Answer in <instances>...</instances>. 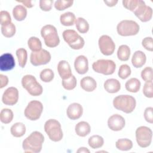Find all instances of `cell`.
Instances as JSON below:
<instances>
[{"label": "cell", "mask_w": 153, "mask_h": 153, "mask_svg": "<svg viewBox=\"0 0 153 153\" xmlns=\"http://www.w3.org/2000/svg\"><path fill=\"white\" fill-rule=\"evenodd\" d=\"M16 54L17 57L19 66L23 68L26 64L27 59V53L26 50L23 48H19L16 50Z\"/></svg>", "instance_id": "1f68e13d"}, {"label": "cell", "mask_w": 153, "mask_h": 153, "mask_svg": "<svg viewBox=\"0 0 153 153\" xmlns=\"http://www.w3.org/2000/svg\"><path fill=\"white\" fill-rule=\"evenodd\" d=\"M13 14L17 21L23 20L27 16V10L22 5H17L13 8Z\"/></svg>", "instance_id": "484cf974"}, {"label": "cell", "mask_w": 153, "mask_h": 153, "mask_svg": "<svg viewBox=\"0 0 153 153\" xmlns=\"http://www.w3.org/2000/svg\"><path fill=\"white\" fill-rule=\"evenodd\" d=\"M77 152H81V153H89L90 152V151L87 148H85V147H81L79 148L77 151H76Z\"/></svg>", "instance_id": "f907efd6"}, {"label": "cell", "mask_w": 153, "mask_h": 153, "mask_svg": "<svg viewBox=\"0 0 153 153\" xmlns=\"http://www.w3.org/2000/svg\"><path fill=\"white\" fill-rule=\"evenodd\" d=\"M74 67L79 74H85L88 71V61L87 58L83 55L78 56L74 62Z\"/></svg>", "instance_id": "ac0fdd59"}, {"label": "cell", "mask_w": 153, "mask_h": 153, "mask_svg": "<svg viewBox=\"0 0 153 153\" xmlns=\"http://www.w3.org/2000/svg\"><path fill=\"white\" fill-rule=\"evenodd\" d=\"M142 46L149 51H153V41L152 37H145L142 41Z\"/></svg>", "instance_id": "f6af8a7d"}, {"label": "cell", "mask_w": 153, "mask_h": 153, "mask_svg": "<svg viewBox=\"0 0 153 153\" xmlns=\"http://www.w3.org/2000/svg\"><path fill=\"white\" fill-rule=\"evenodd\" d=\"M92 68L97 73L109 75L114 73L116 64L112 60L99 59L93 63Z\"/></svg>", "instance_id": "ba28073f"}, {"label": "cell", "mask_w": 153, "mask_h": 153, "mask_svg": "<svg viewBox=\"0 0 153 153\" xmlns=\"http://www.w3.org/2000/svg\"><path fill=\"white\" fill-rule=\"evenodd\" d=\"M103 86L105 90L109 93H117L121 88V84L120 81L114 78H110L106 80Z\"/></svg>", "instance_id": "44dd1931"}, {"label": "cell", "mask_w": 153, "mask_h": 153, "mask_svg": "<svg viewBox=\"0 0 153 153\" xmlns=\"http://www.w3.org/2000/svg\"><path fill=\"white\" fill-rule=\"evenodd\" d=\"M126 121L124 118L119 114H114L108 120V127L113 131H120L125 126Z\"/></svg>", "instance_id": "9a60e30c"}, {"label": "cell", "mask_w": 153, "mask_h": 153, "mask_svg": "<svg viewBox=\"0 0 153 153\" xmlns=\"http://www.w3.org/2000/svg\"><path fill=\"white\" fill-rule=\"evenodd\" d=\"M43 111V105L38 100H32L29 102L25 109V116L29 120H38Z\"/></svg>", "instance_id": "30bf717a"}, {"label": "cell", "mask_w": 153, "mask_h": 153, "mask_svg": "<svg viewBox=\"0 0 153 153\" xmlns=\"http://www.w3.org/2000/svg\"><path fill=\"white\" fill-rule=\"evenodd\" d=\"M139 25L133 20H124L121 21L117 26L118 33L123 36H133L138 33Z\"/></svg>", "instance_id": "52a82bcc"}, {"label": "cell", "mask_w": 153, "mask_h": 153, "mask_svg": "<svg viewBox=\"0 0 153 153\" xmlns=\"http://www.w3.org/2000/svg\"><path fill=\"white\" fill-rule=\"evenodd\" d=\"M13 112L10 109L4 108L1 111L0 120L4 124H8L11 123L13 119Z\"/></svg>", "instance_id": "d6a6232c"}, {"label": "cell", "mask_w": 153, "mask_h": 153, "mask_svg": "<svg viewBox=\"0 0 153 153\" xmlns=\"http://www.w3.org/2000/svg\"><path fill=\"white\" fill-rule=\"evenodd\" d=\"M144 118L147 122L151 124L153 123V108L152 107H148L145 109Z\"/></svg>", "instance_id": "bcb514c9"}, {"label": "cell", "mask_w": 153, "mask_h": 153, "mask_svg": "<svg viewBox=\"0 0 153 153\" xmlns=\"http://www.w3.org/2000/svg\"><path fill=\"white\" fill-rule=\"evenodd\" d=\"M73 1L58 0L54 2V7L57 10L62 11L71 7L73 4Z\"/></svg>", "instance_id": "f35d334b"}, {"label": "cell", "mask_w": 153, "mask_h": 153, "mask_svg": "<svg viewBox=\"0 0 153 153\" xmlns=\"http://www.w3.org/2000/svg\"><path fill=\"white\" fill-rule=\"evenodd\" d=\"M130 56V49L127 45H121L117 51V57L121 61H127Z\"/></svg>", "instance_id": "83f0119b"}, {"label": "cell", "mask_w": 153, "mask_h": 153, "mask_svg": "<svg viewBox=\"0 0 153 153\" xmlns=\"http://www.w3.org/2000/svg\"><path fill=\"white\" fill-rule=\"evenodd\" d=\"M152 68L151 67H146L141 72V77L146 82L152 81Z\"/></svg>", "instance_id": "60d3db41"}, {"label": "cell", "mask_w": 153, "mask_h": 153, "mask_svg": "<svg viewBox=\"0 0 153 153\" xmlns=\"http://www.w3.org/2000/svg\"><path fill=\"white\" fill-rule=\"evenodd\" d=\"M41 79L44 82H51L54 76V74L51 69H43L39 75Z\"/></svg>", "instance_id": "d590c367"}, {"label": "cell", "mask_w": 153, "mask_h": 153, "mask_svg": "<svg viewBox=\"0 0 153 153\" xmlns=\"http://www.w3.org/2000/svg\"><path fill=\"white\" fill-rule=\"evenodd\" d=\"M41 35L42 38H44L45 44L48 47H56L60 43L57 29L51 25L44 26L41 30Z\"/></svg>", "instance_id": "3957f363"}, {"label": "cell", "mask_w": 153, "mask_h": 153, "mask_svg": "<svg viewBox=\"0 0 153 153\" xmlns=\"http://www.w3.org/2000/svg\"><path fill=\"white\" fill-rule=\"evenodd\" d=\"M50 53L44 49H41L35 52H32L30 56V63L35 66L47 64L50 62Z\"/></svg>", "instance_id": "8fae6325"}, {"label": "cell", "mask_w": 153, "mask_h": 153, "mask_svg": "<svg viewBox=\"0 0 153 153\" xmlns=\"http://www.w3.org/2000/svg\"><path fill=\"white\" fill-rule=\"evenodd\" d=\"M75 26L78 31L81 33H85L89 30L88 23L82 17H78L76 19Z\"/></svg>", "instance_id": "4dcf8cb0"}, {"label": "cell", "mask_w": 153, "mask_h": 153, "mask_svg": "<svg viewBox=\"0 0 153 153\" xmlns=\"http://www.w3.org/2000/svg\"><path fill=\"white\" fill-rule=\"evenodd\" d=\"M44 130L50 139L53 142L60 141L63 138L61 124L55 119H49L45 123Z\"/></svg>", "instance_id": "277c9868"}, {"label": "cell", "mask_w": 153, "mask_h": 153, "mask_svg": "<svg viewBox=\"0 0 153 153\" xmlns=\"http://www.w3.org/2000/svg\"><path fill=\"white\" fill-rule=\"evenodd\" d=\"M143 93L145 96L148 98L153 97V84L152 81L146 82L143 87Z\"/></svg>", "instance_id": "b9f144b4"}, {"label": "cell", "mask_w": 153, "mask_h": 153, "mask_svg": "<svg viewBox=\"0 0 153 153\" xmlns=\"http://www.w3.org/2000/svg\"><path fill=\"white\" fill-rule=\"evenodd\" d=\"M53 3V0H40L39 7L42 11H49L51 10Z\"/></svg>", "instance_id": "ee69618b"}, {"label": "cell", "mask_w": 153, "mask_h": 153, "mask_svg": "<svg viewBox=\"0 0 153 153\" xmlns=\"http://www.w3.org/2000/svg\"><path fill=\"white\" fill-rule=\"evenodd\" d=\"M57 71L62 79H67L72 76L70 65L66 60H60L57 65Z\"/></svg>", "instance_id": "d6986e66"}, {"label": "cell", "mask_w": 153, "mask_h": 153, "mask_svg": "<svg viewBox=\"0 0 153 153\" xmlns=\"http://www.w3.org/2000/svg\"><path fill=\"white\" fill-rule=\"evenodd\" d=\"M88 145L93 149H97L102 147L104 143L103 138L99 135H93L89 137Z\"/></svg>", "instance_id": "f546056e"}, {"label": "cell", "mask_w": 153, "mask_h": 153, "mask_svg": "<svg viewBox=\"0 0 153 153\" xmlns=\"http://www.w3.org/2000/svg\"><path fill=\"white\" fill-rule=\"evenodd\" d=\"M141 83L140 81L136 78L129 79L125 84L126 89L131 93H137L139 91Z\"/></svg>", "instance_id": "d4e9b609"}, {"label": "cell", "mask_w": 153, "mask_h": 153, "mask_svg": "<svg viewBox=\"0 0 153 153\" xmlns=\"http://www.w3.org/2000/svg\"><path fill=\"white\" fill-rule=\"evenodd\" d=\"M19 91L14 87H8L5 90L2 96V101L4 104L9 106L14 105L18 102Z\"/></svg>", "instance_id": "5bb4252c"}, {"label": "cell", "mask_w": 153, "mask_h": 153, "mask_svg": "<svg viewBox=\"0 0 153 153\" xmlns=\"http://www.w3.org/2000/svg\"><path fill=\"white\" fill-rule=\"evenodd\" d=\"M134 15L142 22L149 21L152 16V10L149 6L146 5L145 2H142L133 11Z\"/></svg>", "instance_id": "4fadbf2b"}, {"label": "cell", "mask_w": 153, "mask_h": 153, "mask_svg": "<svg viewBox=\"0 0 153 153\" xmlns=\"http://www.w3.org/2000/svg\"><path fill=\"white\" fill-rule=\"evenodd\" d=\"M146 60L145 54L140 50L134 53L131 58V63L134 68H139L143 66Z\"/></svg>", "instance_id": "7402d4cb"}, {"label": "cell", "mask_w": 153, "mask_h": 153, "mask_svg": "<svg viewBox=\"0 0 153 153\" xmlns=\"http://www.w3.org/2000/svg\"><path fill=\"white\" fill-rule=\"evenodd\" d=\"M10 131L13 136L20 137L26 133V126L22 123H16L11 127Z\"/></svg>", "instance_id": "cb8c5ba5"}, {"label": "cell", "mask_w": 153, "mask_h": 153, "mask_svg": "<svg viewBox=\"0 0 153 153\" xmlns=\"http://www.w3.org/2000/svg\"><path fill=\"white\" fill-rule=\"evenodd\" d=\"M80 86L84 90L87 92H91L96 89L97 83L93 78L87 76L82 78L81 79Z\"/></svg>", "instance_id": "ffe728a7"}, {"label": "cell", "mask_w": 153, "mask_h": 153, "mask_svg": "<svg viewBox=\"0 0 153 153\" xmlns=\"http://www.w3.org/2000/svg\"><path fill=\"white\" fill-rule=\"evenodd\" d=\"M27 45L32 52L39 51L42 48V44L40 39L35 36H31L28 39Z\"/></svg>", "instance_id": "836d02e7"}, {"label": "cell", "mask_w": 153, "mask_h": 153, "mask_svg": "<svg viewBox=\"0 0 153 153\" xmlns=\"http://www.w3.org/2000/svg\"><path fill=\"white\" fill-rule=\"evenodd\" d=\"M20 3H22L23 4L25 5L27 8H32L34 5L32 4V1H18Z\"/></svg>", "instance_id": "681fc988"}, {"label": "cell", "mask_w": 153, "mask_h": 153, "mask_svg": "<svg viewBox=\"0 0 153 153\" xmlns=\"http://www.w3.org/2000/svg\"><path fill=\"white\" fill-rule=\"evenodd\" d=\"M113 105L115 109L126 114H130L134 110L136 101V99L130 95L121 94L114 99Z\"/></svg>", "instance_id": "7a4b0ae2"}, {"label": "cell", "mask_w": 153, "mask_h": 153, "mask_svg": "<svg viewBox=\"0 0 153 153\" xmlns=\"http://www.w3.org/2000/svg\"><path fill=\"white\" fill-rule=\"evenodd\" d=\"M131 74V69L130 67L126 64H124L120 66L118 75L119 77L123 79H125L128 78Z\"/></svg>", "instance_id": "ab89813d"}, {"label": "cell", "mask_w": 153, "mask_h": 153, "mask_svg": "<svg viewBox=\"0 0 153 153\" xmlns=\"http://www.w3.org/2000/svg\"><path fill=\"white\" fill-rule=\"evenodd\" d=\"M76 79L73 75H72V76L67 79H62V86L65 89L67 90H71L74 89L76 86Z\"/></svg>", "instance_id": "8d00e7d4"}, {"label": "cell", "mask_w": 153, "mask_h": 153, "mask_svg": "<svg viewBox=\"0 0 153 153\" xmlns=\"http://www.w3.org/2000/svg\"><path fill=\"white\" fill-rule=\"evenodd\" d=\"M152 131L146 126L139 127L136 130V139L138 145L141 148H146L152 142Z\"/></svg>", "instance_id": "9c48e42d"}, {"label": "cell", "mask_w": 153, "mask_h": 153, "mask_svg": "<svg viewBox=\"0 0 153 153\" xmlns=\"http://www.w3.org/2000/svg\"><path fill=\"white\" fill-rule=\"evenodd\" d=\"M91 130L90 124L86 121H80L77 123L75 127L76 134L80 137H85L87 136Z\"/></svg>", "instance_id": "603a6c76"}, {"label": "cell", "mask_w": 153, "mask_h": 153, "mask_svg": "<svg viewBox=\"0 0 153 153\" xmlns=\"http://www.w3.org/2000/svg\"><path fill=\"white\" fill-rule=\"evenodd\" d=\"M142 1V0H123V5L126 9L133 12Z\"/></svg>", "instance_id": "74e56055"}, {"label": "cell", "mask_w": 153, "mask_h": 153, "mask_svg": "<svg viewBox=\"0 0 153 153\" xmlns=\"http://www.w3.org/2000/svg\"><path fill=\"white\" fill-rule=\"evenodd\" d=\"M0 16L1 26H5L11 23V18L8 11H1L0 12Z\"/></svg>", "instance_id": "7bdbcfd3"}, {"label": "cell", "mask_w": 153, "mask_h": 153, "mask_svg": "<svg viewBox=\"0 0 153 153\" xmlns=\"http://www.w3.org/2000/svg\"><path fill=\"white\" fill-rule=\"evenodd\" d=\"M63 38L64 41L74 50L81 49L85 44L84 39L73 29H66L63 31Z\"/></svg>", "instance_id": "8992f818"}, {"label": "cell", "mask_w": 153, "mask_h": 153, "mask_svg": "<svg viewBox=\"0 0 153 153\" xmlns=\"http://www.w3.org/2000/svg\"><path fill=\"white\" fill-rule=\"evenodd\" d=\"M107 6L112 7L115 6L117 3H118V1L117 0H110V1H107V0H105L103 1Z\"/></svg>", "instance_id": "c3c4849f"}, {"label": "cell", "mask_w": 153, "mask_h": 153, "mask_svg": "<svg viewBox=\"0 0 153 153\" xmlns=\"http://www.w3.org/2000/svg\"><path fill=\"white\" fill-rule=\"evenodd\" d=\"M82 106L78 103H72L70 104L66 110V115L68 117L72 120L79 119L82 116Z\"/></svg>", "instance_id": "e0dca14e"}, {"label": "cell", "mask_w": 153, "mask_h": 153, "mask_svg": "<svg viewBox=\"0 0 153 153\" xmlns=\"http://www.w3.org/2000/svg\"><path fill=\"white\" fill-rule=\"evenodd\" d=\"M2 34L6 38H11L16 33V26L14 24L11 23L5 26H1V27Z\"/></svg>", "instance_id": "e575fe53"}, {"label": "cell", "mask_w": 153, "mask_h": 153, "mask_svg": "<svg viewBox=\"0 0 153 153\" xmlns=\"http://www.w3.org/2000/svg\"><path fill=\"white\" fill-rule=\"evenodd\" d=\"M0 80H1V86H0L1 88H2L3 87H5L8 83V77L2 74L0 75Z\"/></svg>", "instance_id": "7dc6e473"}, {"label": "cell", "mask_w": 153, "mask_h": 153, "mask_svg": "<svg viewBox=\"0 0 153 153\" xmlns=\"http://www.w3.org/2000/svg\"><path fill=\"white\" fill-rule=\"evenodd\" d=\"M44 142V136L41 132L33 131L23 141V149L25 152L38 153L42 149Z\"/></svg>", "instance_id": "6da1fadb"}, {"label": "cell", "mask_w": 153, "mask_h": 153, "mask_svg": "<svg viewBox=\"0 0 153 153\" xmlns=\"http://www.w3.org/2000/svg\"><path fill=\"white\" fill-rule=\"evenodd\" d=\"M22 85L27 91L33 96H38L42 93L43 88L32 75H26L22 79Z\"/></svg>", "instance_id": "5b68a950"}, {"label": "cell", "mask_w": 153, "mask_h": 153, "mask_svg": "<svg viewBox=\"0 0 153 153\" xmlns=\"http://www.w3.org/2000/svg\"><path fill=\"white\" fill-rule=\"evenodd\" d=\"M76 20L75 14L72 12H66L60 17V21L62 25L65 26H72Z\"/></svg>", "instance_id": "4316f807"}, {"label": "cell", "mask_w": 153, "mask_h": 153, "mask_svg": "<svg viewBox=\"0 0 153 153\" xmlns=\"http://www.w3.org/2000/svg\"><path fill=\"white\" fill-rule=\"evenodd\" d=\"M99 49L105 56L112 54L115 49V45L112 38L106 35L101 36L98 41Z\"/></svg>", "instance_id": "7c38bea8"}, {"label": "cell", "mask_w": 153, "mask_h": 153, "mask_svg": "<svg viewBox=\"0 0 153 153\" xmlns=\"http://www.w3.org/2000/svg\"><path fill=\"white\" fill-rule=\"evenodd\" d=\"M115 146L118 149L121 151H128L132 148L133 142L128 139H120L117 140Z\"/></svg>", "instance_id": "f1b7e54d"}, {"label": "cell", "mask_w": 153, "mask_h": 153, "mask_svg": "<svg viewBox=\"0 0 153 153\" xmlns=\"http://www.w3.org/2000/svg\"><path fill=\"white\" fill-rule=\"evenodd\" d=\"M16 63L13 56L11 53H4L0 57V70L8 71L13 69Z\"/></svg>", "instance_id": "2e32d148"}]
</instances>
